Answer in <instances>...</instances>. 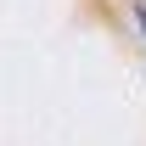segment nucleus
Instances as JSON below:
<instances>
[{"instance_id":"f257e3e1","label":"nucleus","mask_w":146,"mask_h":146,"mask_svg":"<svg viewBox=\"0 0 146 146\" xmlns=\"http://www.w3.org/2000/svg\"><path fill=\"white\" fill-rule=\"evenodd\" d=\"M141 28H146V11H141Z\"/></svg>"}]
</instances>
